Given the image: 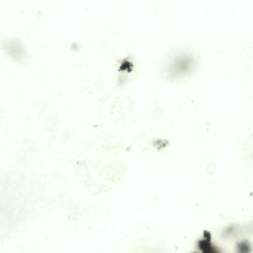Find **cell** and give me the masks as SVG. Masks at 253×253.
Returning a JSON list of instances; mask_svg holds the SVG:
<instances>
[{
    "mask_svg": "<svg viewBox=\"0 0 253 253\" xmlns=\"http://www.w3.org/2000/svg\"><path fill=\"white\" fill-rule=\"evenodd\" d=\"M5 50L13 59L20 60L25 56V50L20 43L17 42H10L5 46Z\"/></svg>",
    "mask_w": 253,
    "mask_h": 253,
    "instance_id": "cell-1",
    "label": "cell"
}]
</instances>
